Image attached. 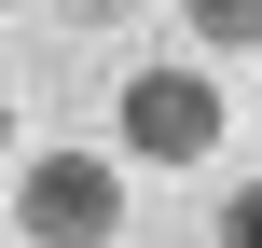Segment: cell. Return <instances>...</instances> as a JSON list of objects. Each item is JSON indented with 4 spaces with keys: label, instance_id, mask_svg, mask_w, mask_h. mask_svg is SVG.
I'll use <instances>...</instances> for the list:
<instances>
[{
    "label": "cell",
    "instance_id": "6da1fadb",
    "mask_svg": "<svg viewBox=\"0 0 262 248\" xmlns=\"http://www.w3.org/2000/svg\"><path fill=\"white\" fill-rule=\"evenodd\" d=\"M111 124H124V152H138V166H207V152L235 138V97H221L193 55H138V69H124V97H111Z\"/></svg>",
    "mask_w": 262,
    "mask_h": 248
},
{
    "label": "cell",
    "instance_id": "7a4b0ae2",
    "mask_svg": "<svg viewBox=\"0 0 262 248\" xmlns=\"http://www.w3.org/2000/svg\"><path fill=\"white\" fill-rule=\"evenodd\" d=\"M124 235V166L111 152H28L14 166V248H111Z\"/></svg>",
    "mask_w": 262,
    "mask_h": 248
},
{
    "label": "cell",
    "instance_id": "3957f363",
    "mask_svg": "<svg viewBox=\"0 0 262 248\" xmlns=\"http://www.w3.org/2000/svg\"><path fill=\"white\" fill-rule=\"evenodd\" d=\"M180 28L207 55H262V0H180Z\"/></svg>",
    "mask_w": 262,
    "mask_h": 248
},
{
    "label": "cell",
    "instance_id": "277c9868",
    "mask_svg": "<svg viewBox=\"0 0 262 248\" xmlns=\"http://www.w3.org/2000/svg\"><path fill=\"white\" fill-rule=\"evenodd\" d=\"M207 235H221V248H262V179H235V193H221V221H207Z\"/></svg>",
    "mask_w": 262,
    "mask_h": 248
},
{
    "label": "cell",
    "instance_id": "5b68a950",
    "mask_svg": "<svg viewBox=\"0 0 262 248\" xmlns=\"http://www.w3.org/2000/svg\"><path fill=\"white\" fill-rule=\"evenodd\" d=\"M41 14H55V28H111L124 0H41Z\"/></svg>",
    "mask_w": 262,
    "mask_h": 248
}]
</instances>
